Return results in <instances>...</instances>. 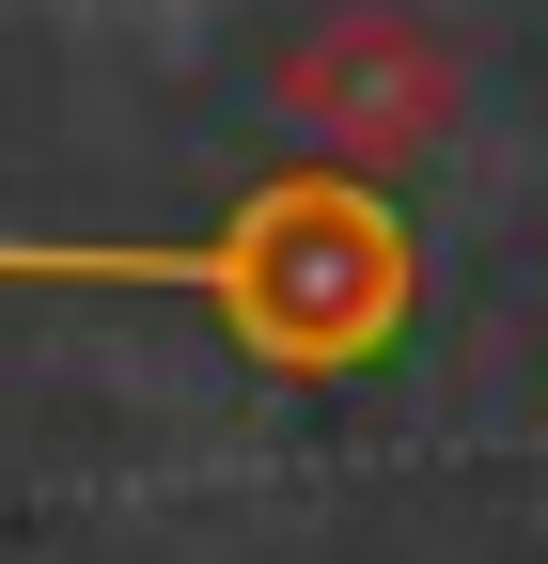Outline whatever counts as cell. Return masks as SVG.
<instances>
[{
	"label": "cell",
	"instance_id": "obj_2",
	"mask_svg": "<svg viewBox=\"0 0 548 564\" xmlns=\"http://www.w3.org/2000/svg\"><path fill=\"white\" fill-rule=\"evenodd\" d=\"M266 110H283L314 158L392 173V158H424V141L454 126V32H424L407 0H346V17L283 32V63H266Z\"/></svg>",
	"mask_w": 548,
	"mask_h": 564
},
{
	"label": "cell",
	"instance_id": "obj_1",
	"mask_svg": "<svg viewBox=\"0 0 548 564\" xmlns=\"http://www.w3.org/2000/svg\"><path fill=\"white\" fill-rule=\"evenodd\" d=\"M0 282H157V299H204L266 377H361L424 299V251L376 173L314 158L235 188L220 236H0Z\"/></svg>",
	"mask_w": 548,
	"mask_h": 564
}]
</instances>
